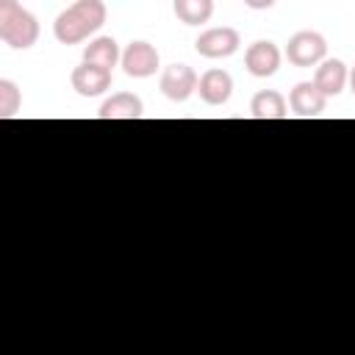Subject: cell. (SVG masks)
<instances>
[{
    "label": "cell",
    "mask_w": 355,
    "mask_h": 355,
    "mask_svg": "<svg viewBox=\"0 0 355 355\" xmlns=\"http://www.w3.org/2000/svg\"><path fill=\"white\" fill-rule=\"evenodd\" d=\"M105 17H108V11H105L103 0H75L55 17L53 36L61 44H78V42L89 39L92 33H97L105 25Z\"/></svg>",
    "instance_id": "1"
},
{
    "label": "cell",
    "mask_w": 355,
    "mask_h": 355,
    "mask_svg": "<svg viewBox=\"0 0 355 355\" xmlns=\"http://www.w3.org/2000/svg\"><path fill=\"white\" fill-rule=\"evenodd\" d=\"M0 39L11 50H31L39 42V19L17 0H0Z\"/></svg>",
    "instance_id": "2"
},
{
    "label": "cell",
    "mask_w": 355,
    "mask_h": 355,
    "mask_svg": "<svg viewBox=\"0 0 355 355\" xmlns=\"http://www.w3.org/2000/svg\"><path fill=\"white\" fill-rule=\"evenodd\" d=\"M283 55L294 67H316L327 58V39L319 31H297L288 39Z\"/></svg>",
    "instance_id": "3"
},
{
    "label": "cell",
    "mask_w": 355,
    "mask_h": 355,
    "mask_svg": "<svg viewBox=\"0 0 355 355\" xmlns=\"http://www.w3.org/2000/svg\"><path fill=\"white\" fill-rule=\"evenodd\" d=\"M239 47H241V36H239V31L230 28V25L208 28V31H202V33L194 39V50H197L202 58H211V61L230 58Z\"/></svg>",
    "instance_id": "4"
},
{
    "label": "cell",
    "mask_w": 355,
    "mask_h": 355,
    "mask_svg": "<svg viewBox=\"0 0 355 355\" xmlns=\"http://www.w3.org/2000/svg\"><path fill=\"white\" fill-rule=\"evenodd\" d=\"M197 72L189 64H169L158 78V89L172 103H186L197 92Z\"/></svg>",
    "instance_id": "5"
},
{
    "label": "cell",
    "mask_w": 355,
    "mask_h": 355,
    "mask_svg": "<svg viewBox=\"0 0 355 355\" xmlns=\"http://www.w3.org/2000/svg\"><path fill=\"white\" fill-rule=\"evenodd\" d=\"M119 67L125 69L128 78H150V75L158 72L161 58H158V50H155L150 42L136 39V42H130V44L122 50Z\"/></svg>",
    "instance_id": "6"
},
{
    "label": "cell",
    "mask_w": 355,
    "mask_h": 355,
    "mask_svg": "<svg viewBox=\"0 0 355 355\" xmlns=\"http://www.w3.org/2000/svg\"><path fill=\"white\" fill-rule=\"evenodd\" d=\"M280 61H283V53L269 39H258L244 50V67L255 78H272L280 69Z\"/></svg>",
    "instance_id": "7"
},
{
    "label": "cell",
    "mask_w": 355,
    "mask_h": 355,
    "mask_svg": "<svg viewBox=\"0 0 355 355\" xmlns=\"http://www.w3.org/2000/svg\"><path fill=\"white\" fill-rule=\"evenodd\" d=\"M69 83L80 97H100V94H105L111 89V69L83 61V64H78L72 69Z\"/></svg>",
    "instance_id": "8"
},
{
    "label": "cell",
    "mask_w": 355,
    "mask_h": 355,
    "mask_svg": "<svg viewBox=\"0 0 355 355\" xmlns=\"http://www.w3.org/2000/svg\"><path fill=\"white\" fill-rule=\"evenodd\" d=\"M197 94L205 105H225L233 94V78L225 69H208L197 80Z\"/></svg>",
    "instance_id": "9"
},
{
    "label": "cell",
    "mask_w": 355,
    "mask_h": 355,
    "mask_svg": "<svg viewBox=\"0 0 355 355\" xmlns=\"http://www.w3.org/2000/svg\"><path fill=\"white\" fill-rule=\"evenodd\" d=\"M324 105H327V97L316 89V83L313 80H300L291 92H288V108H291V114H297V116H319L322 111H324Z\"/></svg>",
    "instance_id": "10"
},
{
    "label": "cell",
    "mask_w": 355,
    "mask_h": 355,
    "mask_svg": "<svg viewBox=\"0 0 355 355\" xmlns=\"http://www.w3.org/2000/svg\"><path fill=\"white\" fill-rule=\"evenodd\" d=\"M349 80V69L341 58H324L322 64H316V72H313V83L316 89L324 94V97H336L344 92Z\"/></svg>",
    "instance_id": "11"
},
{
    "label": "cell",
    "mask_w": 355,
    "mask_h": 355,
    "mask_svg": "<svg viewBox=\"0 0 355 355\" xmlns=\"http://www.w3.org/2000/svg\"><path fill=\"white\" fill-rule=\"evenodd\" d=\"M144 114V103L133 92H116L103 100L97 116L100 119H139Z\"/></svg>",
    "instance_id": "12"
},
{
    "label": "cell",
    "mask_w": 355,
    "mask_h": 355,
    "mask_svg": "<svg viewBox=\"0 0 355 355\" xmlns=\"http://www.w3.org/2000/svg\"><path fill=\"white\" fill-rule=\"evenodd\" d=\"M83 61L97 64V67H105V69H114L122 61V50H119V44H116L114 36H94L83 47Z\"/></svg>",
    "instance_id": "13"
},
{
    "label": "cell",
    "mask_w": 355,
    "mask_h": 355,
    "mask_svg": "<svg viewBox=\"0 0 355 355\" xmlns=\"http://www.w3.org/2000/svg\"><path fill=\"white\" fill-rule=\"evenodd\" d=\"M250 114L255 119H286L288 116V100L275 89H263L250 100Z\"/></svg>",
    "instance_id": "14"
},
{
    "label": "cell",
    "mask_w": 355,
    "mask_h": 355,
    "mask_svg": "<svg viewBox=\"0 0 355 355\" xmlns=\"http://www.w3.org/2000/svg\"><path fill=\"white\" fill-rule=\"evenodd\" d=\"M172 11L183 25L200 28L214 17V0H172Z\"/></svg>",
    "instance_id": "15"
},
{
    "label": "cell",
    "mask_w": 355,
    "mask_h": 355,
    "mask_svg": "<svg viewBox=\"0 0 355 355\" xmlns=\"http://www.w3.org/2000/svg\"><path fill=\"white\" fill-rule=\"evenodd\" d=\"M19 105H22V92L17 89V83L8 78H0V116L3 119L17 116Z\"/></svg>",
    "instance_id": "16"
},
{
    "label": "cell",
    "mask_w": 355,
    "mask_h": 355,
    "mask_svg": "<svg viewBox=\"0 0 355 355\" xmlns=\"http://www.w3.org/2000/svg\"><path fill=\"white\" fill-rule=\"evenodd\" d=\"M247 8H252V11H266V8H272L277 0H241Z\"/></svg>",
    "instance_id": "17"
},
{
    "label": "cell",
    "mask_w": 355,
    "mask_h": 355,
    "mask_svg": "<svg viewBox=\"0 0 355 355\" xmlns=\"http://www.w3.org/2000/svg\"><path fill=\"white\" fill-rule=\"evenodd\" d=\"M349 89H352V94H355V67L349 69Z\"/></svg>",
    "instance_id": "18"
}]
</instances>
